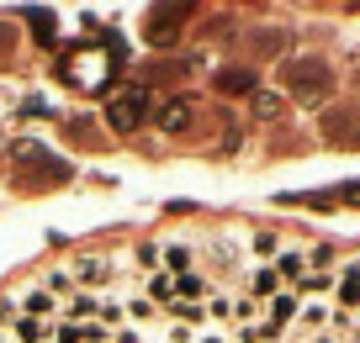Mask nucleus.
Listing matches in <instances>:
<instances>
[{
	"label": "nucleus",
	"mask_w": 360,
	"mask_h": 343,
	"mask_svg": "<svg viewBox=\"0 0 360 343\" xmlns=\"http://www.w3.org/2000/svg\"><path fill=\"white\" fill-rule=\"evenodd\" d=\"M143 116H148V90H143V85H127L122 95L106 106V122H112V133H133Z\"/></svg>",
	"instance_id": "obj_4"
},
{
	"label": "nucleus",
	"mask_w": 360,
	"mask_h": 343,
	"mask_svg": "<svg viewBox=\"0 0 360 343\" xmlns=\"http://www.w3.org/2000/svg\"><path fill=\"white\" fill-rule=\"evenodd\" d=\"M16 301H22V317H37V322H53V311H58V301L48 296L43 285H32L27 296H16Z\"/></svg>",
	"instance_id": "obj_10"
},
{
	"label": "nucleus",
	"mask_w": 360,
	"mask_h": 343,
	"mask_svg": "<svg viewBox=\"0 0 360 343\" xmlns=\"http://www.w3.org/2000/svg\"><path fill=\"white\" fill-rule=\"evenodd\" d=\"M281 43H286V32H255V48H259V53H276Z\"/></svg>",
	"instance_id": "obj_29"
},
{
	"label": "nucleus",
	"mask_w": 360,
	"mask_h": 343,
	"mask_svg": "<svg viewBox=\"0 0 360 343\" xmlns=\"http://www.w3.org/2000/svg\"><path fill=\"white\" fill-rule=\"evenodd\" d=\"M112 275H117V264H112V259H101V254H90V259H79V264H75V280L85 285V296H90V290H101Z\"/></svg>",
	"instance_id": "obj_9"
},
{
	"label": "nucleus",
	"mask_w": 360,
	"mask_h": 343,
	"mask_svg": "<svg viewBox=\"0 0 360 343\" xmlns=\"http://www.w3.org/2000/svg\"><path fill=\"white\" fill-rule=\"evenodd\" d=\"M154 122H159V133H191V122H196V106L186 95H169L165 106L154 111Z\"/></svg>",
	"instance_id": "obj_7"
},
{
	"label": "nucleus",
	"mask_w": 360,
	"mask_h": 343,
	"mask_svg": "<svg viewBox=\"0 0 360 343\" xmlns=\"http://www.w3.org/2000/svg\"><path fill=\"white\" fill-rule=\"evenodd\" d=\"M16 317H22V307H16V301L6 296V301H0V322H16Z\"/></svg>",
	"instance_id": "obj_31"
},
{
	"label": "nucleus",
	"mask_w": 360,
	"mask_h": 343,
	"mask_svg": "<svg viewBox=\"0 0 360 343\" xmlns=\"http://www.w3.org/2000/svg\"><path fill=\"white\" fill-rule=\"evenodd\" d=\"M27 22H32V32L43 37V43H53V16H43V11H27Z\"/></svg>",
	"instance_id": "obj_27"
},
{
	"label": "nucleus",
	"mask_w": 360,
	"mask_h": 343,
	"mask_svg": "<svg viewBox=\"0 0 360 343\" xmlns=\"http://www.w3.org/2000/svg\"><path fill=\"white\" fill-rule=\"evenodd\" d=\"M53 74H58V79H75L79 90H101L106 74H112V58L90 53V48H75V53H58Z\"/></svg>",
	"instance_id": "obj_3"
},
{
	"label": "nucleus",
	"mask_w": 360,
	"mask_h": 343,
	"mask_svg": "<svg viewBox=\"0 0 360 343\" xmlns=\"http://www.w3.org/2000/svg\"><path fill=\"white\" fill-rule=\"evenodd\" d=\"M0 343H6V338H0Z\"/></svg>",
	"instance_id": "obj_34"
},
{
	"label": "nucleus",
	"mask_w": 360,
	"mask_h": 343,
	"mask_svg": "<svg viewBox=\"0 0 360 343\" xmlns=\"http://www.w3.org/2000/svg\"><path fill=\"white\" fill-rule=\"evenodd\" d=\"M270 269H276L281 280H302V275H307V254H302V248H281Z\"/></svg>",
	"instance_id": "obj_13"
},
{
	"label": "nucleus",
	"mask_w": 360,
	"mask_h": 343,
	"mask_svg": "<svg viewBox=\"0 0 360 343\" xmlns=\"http://www.w3.org/2000/svg\"><path fill=\"white\" fill-rule=\"evenodd\" d=\"M281 90L297 100V106H328V95L339 90V79H334V69L323 64V58H286L281 64Z\"/></svg>",
	"instance_id": "obj_1"
},
{
	"label": "nucleus",
	"mask_w": 360,
	"mask_h": 343,
	"mask_svg": "<svg viewBox=\"0 0 360 343\" xmlns=\"http://www.w3.org/2000/svg\"><path fill=\"white\" fill-rule=\"evenodd\" d=\"M207 317H212V322H228V301H223V296L207 301Z\"/></svg>",
	"instance_id": "obj_30"
},
{
	"label": "nucleus",
	"mask_w": 360,
	"mask_h": 343,
	"mask_svg": "<svg viewBox=\"0 0 360 343\" xmlns=\"http://www.w3.org/2000/svg\"><path fill=\"white\" fill-rule=\"evenodd\" d=\"M212 90H223V95H255L259 74H255V69H238V64H223L212 74Z\"/></svg>",
	"instance_id": "obj_8"
},
{
	"label": "nucleus",
	"mask_w": 360,
	"mask_h": 343,
	"mask_svg": "<svg viewBox=\"0 0 360 343\" xmlns=\"http://www.w3.org/2000/svg\"><path fill=\"white\" fill-rule=\"evenodd\" d=\"M360 307V259H349L345 264V280H339V311Z\"/></svg>",
	"instance_id": "obj_15"
},
{
	"label": "nucleus",
	"mask_w": 360,
	"mask_h": 343,
	"mask_svg": "<svg viewBox=\"0 0 360 343\" xmlns=\"http://www.w3.org/2000/svg\"><path fill=\"white\" fill-rule=\"evenodd\" d=\"M297 311H302V296H297V290H281V296H270V322H276V328H286Z\"/></svg>",
	"instance_id": "obj_16"
},
{
	"label": "nucleus",
	"mask_w": 360,
	"mask_h": 343,
	"mask_svg": "<svg viewBox=\"0 0 360 343\" xmlns=\"http://www.w3.org/2000/svg\"><path fill=\"white\" fill-rule=\"evenodd\" d=\"M11 328H16V338H22V343H43V338H53V322H37V317H16Z\"/></svg>",
	"instance_id": "obj_17"
},
{
	"label": "nucleus",
	"mask_w": 360,
	"mask_h": 343,
	"mask_svg": "<svg viewBox=\"0 0 360 343\" xmlns=\"http://www.w3.org/2000/svg\"><path fill=\"white\" fill-rule=\"evenodd\" d=\"M270 296H281V275L270 264H259L255 275H249V301H270Z\"/></svg>",
	"instance_id": "obj_11"
},
{
	"label": "nucleus",
	"mask_w": 360,
	"mask_h": 343,
	"mask_svg": "<svg viewBox=\"0 0 360 343\" xmlns=\"http://www.w3.org/2000/svg\"><path fill=\"white\" fill-rule=\"evenodd\" d=\"M249 248H255V254H281V238L276 233H249Z\"/></svg>",
	"instance_id": "obj_26"
},
{
	"label": "nucleus",
	"mask_w": 360,
	"mask_h": 343,
	"mask_svg": "<svg viewBox=\"0 0 360 343\" xmlns=\"http://www.w3.org/2000/svg\"><path fill=\"white\" fill-rule=\"evenodd\" d=\"M313 343H334V338H328V332H318V338H313Z\"/></svg>",
	"instance_id": "obj_33"
},
{
	"label": "nucleus",
	"mask_w": 360,
	"mask_h": 343,
	"mask_svg": "<svg viewBox=\"0 0 360 343\" xmlns=\"http://www.w3.org/2000/svg\"><path fill=\"white\" fill-rule=\"evenodd\" d=\"M112 343H143V338H138V328H122V332H112Z\"/></svg>",
	"instance_id": "obj_32"
},
{
	"label": "nucleus",
	"mask_w": 360,
	"mask_h": 343,
	"mask_svg": "<svg viewBox=\"0 0 360 343\" xmlns=\"http://www.w3.org/2000/svg\"><path fill=\"white\" fill-rule=\"evenodd\" d=\"M191 296H202V280H196V275H180L175 280V301H191Z\"/></svg>",
	"instance_id": "obj_28"
},
{
	"label": "nucleus",
	"mask_w": 360,
	"mask_h": 343,
	"mask_svg": "<svg viewBox=\"0 0 360 343\" xmlns=\"http://www.w3.org/2000/svg\"><path fill=\"white\" fill-rule=\"evenodd\" d=\"M228 317H233V322H244V328H255V317H259V301H228Z\"/></svg>",
	"instance_id": "obj_22"
},
{
	"label": "nucleus",
	"mask_w": 360,
	"mask_h": 343,
	"mask_svg": "<svg viewBox=\"0 0 360 343\" xmlns=\"http://www.w3.org/2000/svg\"><path fill=\"white\" fill-rule=\"evenodd\" d=\"M11 169L22 175L27 190H43V185H69V164L58 154H48L43 143H32V137H16L11 143Z\"/></svg>",
	"instance_id": "obj_2"
},
{
	"label": "nucleus",
	"mask_w": 360,
	"mask_h": 343,
	"mask_svg": "<svg viewBox=\"0 0 360 343\" xmlns=\"http://www.w3.org/2000/svg\"><path fill=\"white\" fill-rule=\"evenodd\" d=\"M249 100H255V116H259V122H276V116H281V95H276V90H255V95H249Z\"/></svg>",
	"instance_id": "obj_18"
},
{
	"label": "nucleus",
	"mask_w": 360,
	"mask_h": 343,
	"mask_svg": "<svg viewBox=\"0 0 360 343\" xmlns=\"http://www.w3.org/2000/svg\"><path fill=\"white\" fill-rule=\"evenodd\" d=\"M96 301L101 296H85V290H75L64 307V322H75V328H85V322H96Z\"/></svg>",
	"instance_id": "obj_14"
},
{
	"label": "nucleus",
	"mask_w": 360,
	"mask_h": 343,
	"mask_svg": "<svg viewBox=\"0 0 360 343\" xmlns=\"http://www.w3.org/2000/svg\"><path fill=\"white\" fill-rule=\"evenodd\" d=\"M159 254H165V269H169V280H180V275H191V243H165L159 248Z\"/></svg>",
	"instance_id": "obj_12"
},
{
	"label": "nucleus",
	"mask_w": 360,
	"mask_h": 343,
	"mask_svg": "<svg viewBox=\"0 0 360 343\" xmlns=\"http://www.w3.org/2000/svg\"><path fill=\"white\" fill-rule=\"evenodd\" d=\"M122 317H127V311H122V301H117V296H101V301H96V328H117Z\"/></svg>",
	"instance_id": "obj_19"
},
{
	"label": "nucleus",
	"mask_w": 360,
	"mask_h": 343,
	"mask_svg": "<svg viewBox=\"0 0 360 343\" xmlns=\"http://www.w3.org/2000/svg\"><path fill=\"white\" fill-rule=\"evenodd\" d=\"M122 311H127V317H133V328H143V322H159V307H154V301H138V296L127 301Z\"/></svg>",
	"instance_id": "obj_21"
},
{
	"label": "nucleus",
	"mask_w": 360,
	"mask_h": 343,
	"mask_svg": "<svg viewBox=\"0 0 360 343\" xmlns=\"http://www.w3.org/2000/svg\"><path fill=\"white\" fill-rule=\"evenodd\" d=\"M323 322H334V311H328V307H302V322H297V328H302V332H318Z\"/></svg>",
	"instance_id": "obj_24"
},
{
	"label": "nucleus",
	"mask_w": 360,
	"mask_h": 343,
	"mask_svg": "<svg viewBox=\"0 0 360 343\" xmlns=\"http://www.w3.org/2000/svg\"><path fill=\"white\" fill-rule=\"evenodd\" d=\"M323 133H328V143H339V148H360V106L323 111Z\"/></svg>",
	"instance_id": "obj_6"
},
{
	"label": "nucleus",
	"mask_w": 360,
	"mask_h": 343,
	"mask_svg": "<svg viewBox=\"0 0 360 343\" xmlns=\"http://www.w3.org/2000/svg\"><path fill=\"white\" fill-rule=\"evenodd\" d=\"M43 290H48V296H75V275H69V269H48Z\"/></svg>",
	"instance_id": "obj_20"
},
{
	"label": "nucleus",
	"mask_w": 360,
	"mask_h": 343,
	"mask_svg": "<svg viewBox=\"0 0 360 343\" xmlns=\"http://www.w3.org/2000/svg\"><path fill=\"white\" fill-rule=\"evenodd\" d=\"M186 16H191L186 6H154V11L143 16V37H148L154 48H165L169 37H175L180 27H186Z\"/></svg>",
	"instance_id": "obj_5"
},
{
	"label": "nucleus",
	"mask_w": 360,
	"mask_h": 343,
	"mask_svg": "<svg viewBox=\"0 0 360 343\" xmlns=\"http://www.w3.org/2000/svg\"><path fill=\"white\" fill-rule=\"evenodd\" d=\"M148 290H154V301H159V307H175V280H169V275H154V280H148Z\"/></svg>",
	"instance_id": "obj_23"
},
{
	"label": "nucleus",
	"mask_w": 360,
	"mask_h": 343,
	"mask_svg": "<svg viewBox=\"0 0 360 343\" xmlns=\"http://www.w3.org/2000/svg\"><path fill=\"white\" fill-rule=\"evenodd\" d=\"M133 264H138V269H159V264H165L159 243H138V248H133Z\"/></svg>",
	"instance_id": "obj_25"
}]
</instances>
